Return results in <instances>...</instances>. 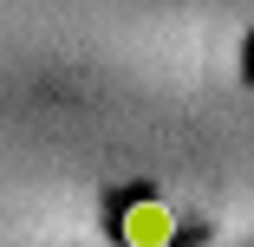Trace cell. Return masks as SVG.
<instances>
[{
  "instance_id": "1",
  "label": "cell",
  "mask_w": 254,
  "mask_h": 247,
  "mask_svg": "<svg viewBox=\"0 0 254 247\" xmlns=\"http://www.w3.org/2000/svg\"><path fill=\"white\" fill-rule=\"evenodd\" d=\"M118 241H124V247H170V241H176V215H170V202H157V195L124 202V215H118Z\"/></svg>"
}]
</instances>
